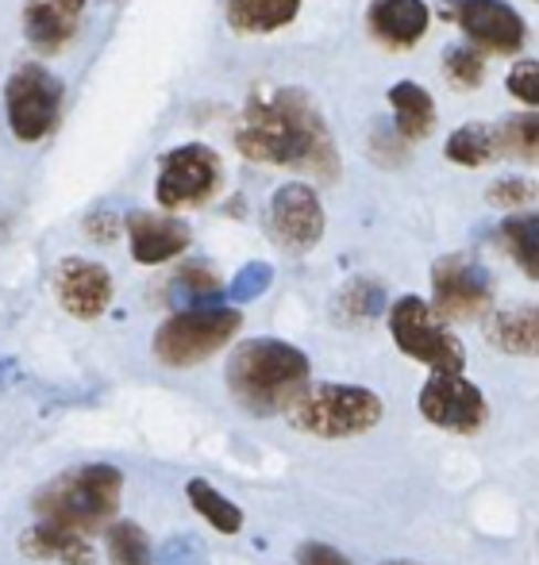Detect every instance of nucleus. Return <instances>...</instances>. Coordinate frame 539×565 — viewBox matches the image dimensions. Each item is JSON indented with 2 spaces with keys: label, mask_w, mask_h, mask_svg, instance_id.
I'll return each mask as SVG.
<instances>
[{
  "label": "nucleus",
  "mask_w": 539,
  "mask_h": 565,
  "mask_svg": "<svg viewBox=\"0 0 539 565\" xmlns=\"http://www.w3.org/2000/svg\"><path fill=\"white\" fill-rule=\"evenodd\" d=\"M243 316L235 308H186L173 312L162 328L155 331V358L170 370H189V365L209 362L216 350L240 335Z\"/></svg>",
  "instance_id": "5"
},
{
  "label": "nucleus",
  "mask_w": 539,
  "mask_h": 565,
  "mask_svg": "<svg viewBox=\"0 0 539 565\" xmlns=\"http://www.w3.org/2000/svg\"><path fill=\"white\" fill-rule=\"evenodd\" d=\"M220 297V277L209 262H186L173 274V300L189 308H212V300Z\"/></svg>",
  "instance_id": "26"
},
{
  "label": "nucleus",
  "mask_w": 539,
  "mask_h": 565,
  "mask_svg": "<svg viewBox=\"0 0 539 565\" xmlns=\"http://www.w3.org/2000/svg\"><path fill=\"white\" fill-rule=\"evenodd\" d=\"M113 274L101 262L89 258H62L54 266V297L74 320H97L113 305Z\"/></svg>",
  "instance_id": "13"
},
{
  "label": "nucleus",
  "mask_w": 539,
  "mask_h": 565,
  "mask_svg": "<svg viewBox=\"0 0 539 565\" xmlns=\"http://www.w3.org/2000/svg\"><path fill=\"white\" fill-rule=\"evenodd\" d=\"M443 74L458 85V89H478V82L486 77V58L474 46H447L443 51Z\"/></svg>",
  "instance_id": "28"
},
{
  "label": "nucleus",
  "mask_w": 539,
  "mask_h": 565,
  "mask_svg": "<svg viewBox=\"0 0 539 565\" xmlns=\"http://www.w3.org/2000/svg\"><path fill=\"white\" fill-rule=\"evenodd\" d=\"M128 243H131V258L139 266H162V262L186 254L189 227L173 216H158V212H131Z\"/></svg>",
  "instance_id": "14"
},
{
  "label": "nucleus",
  "mask_w": 539,
  "mask_h": 565,
  "mask_svg": "<svg viewBox=\"0 0 539 565\" xmlns=\"http://www.w3.org/2000/svg\"><path fill=\"white\" fill-rule=\"evenodd\" d=\"M124 473L108 461H85V466H70L54 481H46L35 492L31 508L43 523H59L77 535H97L116 523V508H120Z\"/></svg>",
  "instance_id": "3"
},
{
  "label": "nucleus",
  "mask_w": 539,
  "mask_h": 565,
  "mask_svg": "<svg viewBox=\"0 0 539 565\" xmlns=\"http://www.w3.org/2000/svg\"><path fill=\"white\" fill-rule=\"evenodd\" d=\"M20 551L39 562L93 565L89 539L77 535V531H70V527H59V523H39V527H31L28 535L20 539Z\"/></svg>",
  "instance_id": "17"
},
{
  "label": "nucleus",
  "mask_w": 539,
  "mask_h": 565,
  "mask_svg": "<svg viewBox=\"0 0 539 565\" xmlns=\"http://www.w3.org/2000/svg\"><path fill=\"white\" fill-rule=\"evenodd\" d=\"M390 105L398 113V131L404 142H420L435 131V100L424 85L398 82L390 89Z\"/></svg>",
  "instance_id": "19"
},
{
  "label": "nucleus",
  "mask_w": 539,
  "mask_h": 565,
  "mask_svg": "<svg viewBox=\"0 0 539 565\" xmlns=\"http://www.w3.org/2000/svg\"><path fill=\"white\" fill-rule=\"evenodd\" d=\"M432 308L443 323L478 320L494 308V281L466 254H447L432 266Z\"/></svg>",
  "instance_id": "9"
},
{
  "label": "nucleus",
  "mask_w": 539,
  "mask_h": 565,
  "mask_svg": "<svg viewBox=\"0 0 539 565\" xmlns=\"http://www.w3.org/2000/svg\"><path fill=\"white\" fill-rule=\"evenodd\" d=\"M528 196H532V185H525V181H517V178L497 181V185L489 189V201H494L497 209H520Z\"/></svg>",
  "instance_id": "33"
},
{
  "label": "nucleus",
  "mask_w": 539,
  "mask_h": 565,
  "mask_svg": "<svg viewBox=\"0 0 539 565\" xmlns=\"http://www.w3.org/2000/svg\"><path fill=\"white\" fill-rule=\"evenodd\" d=\"M385 416V404L374 388L362 385H308V393L293 408V424L305 435L324 443L339 439H359V435L374 431Z\"/></svg>",
  "instance_id": "4"
},
{
  "label": "nucleus",
  "mask_w": 539,
  "mask_h": 565,
  "mask_svg": "<svg viewBox=\"0 0 539 565\" xmlns=\"http://www.w3.org/2000/svg\"><path fill=\"white\" fill-rule=\"evenodd\" d=\"M382 565H420V562H404V558H398V562H382Z\"/></svg>",
  "instance_id": "36"
},
{
  "label": "nucleus",
  "mask_w": 539,
  "mask_h": 565,
  "mask_svg": "<svg viewBox=\"0 0 539 565\" xmlns=\"http://www.w3.org/2000/svg\"><path fill=\"white\" fill-rule=\"evenodd\" d=\"M313 362L300 347L285 339H247L232 350L224 365L228 396L251 419H270L293 412L308 393Z\"/></svg>",
  "instance_id": "2"
},
{
  "label": "nucleus",
  "mask_w": 539,
  "mask_h": 565,
  "mask_svg": "<svg viewBox=\"0 0 539 565\" xmlns=\"http://www.w3.org/2000/svg\"><path fill=\"white\" fill-rule=\"evenodd\" d=\"M497 131V150L505 158H520V162H539V113L528 116H509L501 124H494Z\"/></svg>",
  "instance_id": "25"
},
{
  "label": "nucleus",
  "mask_w": 539,
  "mask_h": 565,
  "mask_svg": "<svg viewBox=\"0 0 539 565\" xmlns=\"http://www.w3.org/2000/svg\"><path fill=\"white\" fill-rule=\"evenodd\" d=\"M77 31V15L66 12L54 0H28L23 4V35L35 51L54 54L70 43V35Z\"/></svg>",
  "instance_id": "18"
},
{
  "label": "nucleus",
  "mask_w": 539,
  "mask_h": 565,
  "mask_svg": "<svg viewBox=\"0 0 539 565\" xmlns=\"http://www.w3.org/2000/svg\"><path fill=\"white\" fill-rule=\"evenodd\" d=\"M220 158L216 150L201 147V142H186V147L170 150L158 166V185L155 196L162 209L178 212V209H201L216 196L220 189Z\"/></svg>",
  "instance_id": "8"
},
{
  "label": "nucleus",
  "mask_w": 539,
  "mask_h": 565,
  "mask_svg": "<svg viewBox=\"0 0 539 565\" xmlns=\"http://www.w3.org/2000/svg\"><path fill=\"white\" fill-rule=\"evenodd\" d=\"M505 89L517 100H525V105L539 108V62L532 58L517 62V66L509 70V77H505Z\"/></svg>",
  "instance_id": "31"
},
{
  "label": "nucleus",
  "mask_w": 539,
  "mask_h": 565,
  "mask_svg": "<svg viewBox=\"0 0 539 565\" xmlns=\"http://www.w3.org/2000/svg\"><path fill=\"white\" fill-rule=\"evenodd\" d=\"M300 0H228V20L243 35H270V31L293 23Z\"/></svg>",
  "instance_id": "20"
},
{
  "label": "nucleus",
  "mask_w": 539,
  "mask_h": 565,
  "mask_svg": "<svg viewBox=\"0 0 539 565\" xmlns=\"http://www.w3.org/2000/svg\"><path fill=\"white\" fill-rule=\"evenodd\" d=\"M385 312V289L370 277H355L347 281V289L336 297V316L347 328H359V323H370L374 316Z\"/></svg>",
  "instance_id": "24"
},
{
  "label": "nucleus",
  "mask_w": 539,
  "mask_h": 565,
  "mask_svg": "<svg viewBox=\"0 0 539 565\" xmlns=\"http://www.w3.org/2000/svg\"><path fill=\"white\" fill-rule=\"evenodd\" d=\"M297 565H351V558L328 543H300L297 546Z\"/></svg>",
  "instance_id": "32"
},
{
  "label": "nucleus",
  "mask_w": 539,
  "mask_h": 565,
  "mask_svg": "<svg viewBox=\"0 0 539 565\" xmlns=\"http://www.w3.org/2000/svg\"><path fill=\"white\" fill-rule=\"evenodd\" d=\"M266 227L282 250H289V254L313 250L324 235V209H320L316 189L300 185V181H289V185L277 189L274 201H270Z\"/></svg>",
  "instance_id": "11"
},
{
  "label": "nucleus",
  "mask_w": 539,
  "mask_h": 565,
  "mask_svg": "<svg viewBox=\"0 0 539 565\" xmlns=\"http://www.w3.org/2000/svg\"><path fill=\"white\" fill-rule=\"evenodd\" d=\"M186 497H189V504H193V512L201 515L212 531H220V535H240L243 531V508L235 504V500H228L224 492L204 481V477H193V481L186 484Z\"/></svg>",
  "instance_id": "21"
},
{
  "label": "nucleus",
  "mask_w": 539,
  "mask_h": 565,
  "mask_svg": "<svg viewBox=\"0 0 539 565\" xmlns=\"http://www.w3.org/2000/svg\"><path fill=\"white\" fill-rule=\"evenodd\" d=\"M501 243L509 258L525 269L532 281H539V212H520L501 224Z\"/></svg>",
  "instance_id": "23"
},
{
  "label": "nucleus",
  "mask_w": 539,
  "mask_h": 565,
  "mask_svg": "<svg viewBox=\"0 0 539 565\" xmlns=\"http://www.w3.org/2000/svg\"><path fill=\"white\" fill-rule=\"evenodd\" d=\"M443 12L482 46L494 54H517L525 46V20L505 0H447Z\"/></svg>",
  "instance_id": "12"
},
{
  "label": "nucleus",
  "mask_w": 539,
  "mask_h": 565,
  "mask_svg": "<svg viewBox=\"0 0 539 565\" xmlns=\"http://www.w3.org/2000/svg\"><path fill=\"white\" fill-rule=\"evenodd\" d=\"M367 20L385 46H416L427 35L432 12L424 0H374Z\"/></svg>",
  "instance_id": "15"
},
{
  "label": "nucleus",
  "mask_w": 539,
  "mask_h": 565,
  "mask_svg": "<svg viewBox=\"0 0 539 565\" xmlns=\"http://www.w3.org/2000/svg\"><path fill=\"white\" fill-rule=\"evenodd\" d=\"M235 147L251 162L285 166V170L308 173L320 181L339 178L336 139H331L320 108L300 89L251 93L240 127H235Z\"/></svg>",
  "instance_id": "1"
},
{
  "label": "nucleus",
  "mask_w": 539,
  "mask_h": 565,
  "mask_svg": "<svg viewBox=\"0 0 539 565\" xmlns=\"http://www.w3.org/2000/svg\"><path fill=\"white\" fill-rule=\"evenodd\" d=\"M416 408L427 424L451 435H478L489 424V401L463 373H432L420 388Z\"/></svg>",
  "instance_id": "10"
},
{
  "label": "nucleus",
  "mask_w": 539,
  "mask_h": 565,
  "mask_svg": "<svg viewBox=\"0 0 539 565\" xmlns=\"http://www.w3.org/2000/svg\"><path fill=\"white\" fill-rule=\"evenodd\" d=\"M270 281H274V269H270L266 262H247V266L235 274V281L228 285V297H232L235 305H247V300L263 297L270 289Z\"/></svg>",
  "instance_id": "30"
},
{
  "label": "nucleus",
  "mask_w": 539,
  "mask_h": 565,
  "mask_svg": "<svg viewBox=\"0 0 539 565\" xmlns=\"http://www.w3.org/2000/svg\"><path fill=\"white\" fill-rule=\"evenodd\" d=\"M54 4H62L66 12H74V15H82V8H85V0H54Z\"/></svg>",
  "instance_id": "35"
},
{
  "label": "nucleus",
  "mask_w": 539,
  "mask_h": 565,
  "mask_svg": "<svg viewBox=\"0 0 539 565\" xmlns=\"http://www.w3.org/2000/svg\"><path fill=\"white\" fill-rule=\"evenodd\" d=\"M443 154H447V162L471 166V170H478V166L501 158V150H497L494 124H466V127H458V131L447 139V150H443Z\"/></svg>",
  "instance_id": "22"
},
{
  "label": "nucleus",
  "mask_w": 539,
  "mask_h": 565,
  "mask_svg": "<svg viewBox=\"0 0 539 565\" xmlns=\"http://www.w3.org/2000/svg\"><path fill=\"white\" fill-rule=\"evenodd\" d=\"M155 565H209V546L189 531H181V535L166 539Z\"/></svg>",
  "instance_id": "29"
},
{
  "label": "nucleus",
  "mask_w": 539,
  "mask_h": 565,
  "mask_svg": "<svg viewBox=\"0 0 539 565\" xmlns=\"http://www.w3.org/2000/svg\"><path fill=\"white\" fill-rule=\"evenodd\" d=\"M108 565H155L150 539L139 523L116 520L113 527H108Z\"/></svg>",
  "instance_id": "27"
},
{
  "label": "nucleus",
  "mask_w": 539,
  "mask_h": 565,
  "mask_svg": "<svg viewBox=\"0 0 539 565\" xmlns=\"http://www.w3.org/2000/svg\"><path fill=\"white\" fill-rule=\"evenodd\" d=\"M85 235L93 238V243H113L116 235H120V216L116 212H93V216H85Z\"/></svg>",
  "instance_id": "34"
},
{
  "label": "nucleus",
  "mask_w": 539,
  "mask_h": 565,
  "mask_svg": "<svg viewBox=\"0 0 539 565\" xmlns=\"http://www.w3.org/2000/svg\"><path fill=\"white\" fill-rule=\"evenodd\" d=\"M4 108H8V127L20 142H39L43 135L54 131L62 108V82L51 70L20 66L4 85Z\"/></svg>",
  "instance_id": "7"
},
{
  "label": "nucleus",
  "mask_w": 539,
  "mask_h": 565,
  "mask_svg": "<svg viewBox=\"0 0 539 565\" xmlns=\"http://www.w3.org/2000/svg\"><path fill=\"white\" fill-rule=\"evenodd\" d=\"M390 335L404 358L427 365L432 373H463L466 350L455 331L435 316V308L420 297H401L390 308Z\"/></svg>",
  "instance_id": "6"
},
{
  "label": "nucleus",
  "mask_w": 539,
  "mask_h": 565,
  "mask_svg": "<svg viewBox=\"0 0 539 565\" xmlns=\"http://www.w3.org/2000/svg\"><path fill=\"white\" fill-rule=\"evenodd\" d=\"M486 342L512 358H539V305L501 308L486 320Z\"/></svg>",
  "instance_id": "16"
}]
</instances>
